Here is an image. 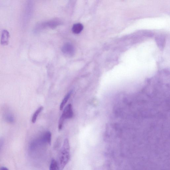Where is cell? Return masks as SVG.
I'll use <instances>...</instances> for the list:
<instances>
[{
  "instance_id": "cell-10",
  "label": "cell",
  "mask_w": 170,
  "mask_h": 170,
  "mask_svg": "<svg viewBox=\"0 0 170 170\" xmlns=\"http://www.w3.org/2000/svg\"><path fill=\"white\" fill-rule=\"evenodd\" d=\"M65 120V119L62 116L59 118L58 125V128L59 131H61L62 129Z\"/></svg>"
},
{
  "instance_id": "cell-7",
  "label": "cell",
  "mask_w": 170,
  "mask_h": 170,
  "mask_svg": "<svg viewBox=\"0 0 170 170\" xmlns=\"http://www.w3.org/2000/svg\"><path fill=\"white\" fill-rule=\"evenodd\" d=\"M43 109V107L42 106L40 107L36 110V111L33 115L32 119V122L33 123H34L36 121L38 116L40 113Z\"/></svg>"
},
{
  "instance_id": "cell-4",
  "label": "cell",
  "mask_w": 170,
  "mask_h": 170,
  "mask_svg": "<svg viewBox=\"0 0 170 170\" xmlns=\"http://www.w3.org/2000/svg\"><path fill=\"white\" fill-rule=\"evenodd\" d=\"M63 51L66 54L71 55L74 53V47L70 44H66L63 47Z\"/></svg>"
},
{
  "instance_id": "cell-9",
  "label": "cell",
  "mask_w": 170,
  "mask_h": 170,
  "mask_svg": "<svg viewBox=\"0 0 170 170\" xmlns=\"http://www.w3.org/2000/svg\"><path fill=\"white\" fill-rule=\"evenodd\" d=\"M45 140L47 142L49 145H51V143L52 135L50 131H48L46 133L44 136Z\"/></svg>"
},
{
  "instance_id": "cell-2",
  "label": "cell",
  "mask_w": 170,
  "mask_h": 170,
  "mask_svg": "<svg viewBox=\"0 0 170 170\" xmlns=\"http://www.w3.org/2000/svg\"><path fill=\"white\" fill-rule=\"evenodd\" d=\"M73 115L74 113L72 111V105L71 104H69L66 107L61 116L66 119L72 118Z\"/></svg>"
},
{
  "instance_id": "cell-3",
  "label": "cell",
  "mask_w": 170,
  "mask_h": 170,
  "mask_svg": "<svg viewBox=\"0 0 170 170\" xmlns=\"http://www.w3.org/2000/svg\"><path fill=\"white\" fill-rule=\"evenodd\" d=\"M10 34L9 32L6 30H3L2 33L1 44L3 46L7 45L8 44Z\"/></svg>"
},
{
  "instance_id": "cell-11",
  "label": "cell",
  "mask_w": 170,
  "mask_h": 170,
  "mask_svg": "<svg viewBox=\"0 0 170 170\" xmlns=\"http://www.w3.org/2000/svg\"><path fill=\"white\" fill-rule=\"evenodd\" d=\"M2 145H3L2 140L1 139H0V150H1Z\"/></svg>"
},
{
  "instance_id": "cell-12",
  "label": "cell",
  "mask_w": 170,
  "mask_h": 170,
  "mask_svg": "<svg viewBox=\"0 0 170 170\" xmlns=\"http://www.w3.org/2000/svg\"><path fill=\"white\" fill-rule=\"evenodd\" d=\"M0 170H9L7 168L5 167L0 168Z\"/></svg>"
},
{
  "instance_id": "cell-8",
  "label": "cell",
  "mask_w": 170,
  "mask_h": 170,
  "mask_svg": "<svg viewBox=\"0 0 170 170\" xmlns=\"http://www.w3.org/2000/svg\"><path fill=\"white\" fill-rule=\"evenodd\" d=\"M50 170H60L57 162L55 159H53L50 165Z\"/></svg>"
},
{
  "instance_id": "cell-1",
  "label": "cell",
  "mask_w": 170,
  "mask_h": 170,
  "mask_svg": "<svg viewBox=\"0 0 170 170\" xmlns=\"http://www.w3.org/2000/svg\"><path fill=\"white\" fill-rule=\"evenodd\" d=\"M70 145L68 139L65 140L64 143L59 152L57 164L60 170H63L68 163L70 154Z\"/></svg>"
},
{
  "instance_id": "cell-5",
  "label": "cell",
  "mask_w": 170,
  "mask_h": 170,
  "mask_svg": "<svg viewBox=\"0 0 170 170\" xmlns=\"http://www.w3.org/2000/svg\"><path fill=\"white\" fill-rule=\"evenodd\" d=\"M84 28V26L81 23H76L73 26L72 31L75 34H78L80 33Z\"/></svg>"
},
{
  "instance_id": "cell-6",
  "label": "cell",
  "mask_w": 170,
  "mask_h": 170,
  "mask_svg": "<svg viewBox=\"0 0 170 170\" xmlns=\"http://www.w3.org/2000/svg\"><path fill=\"white\" fill-rule=\"evenodd\" d=\"M72 92V91H69L68 93V94L66 95L64 99L63 100V101L60 104V106L59 109L61 110V111H62L63 108H64V106L66 104V102H67L68 100L70 98V97L71 95Z\"/></svg>"
}]
</instances>
